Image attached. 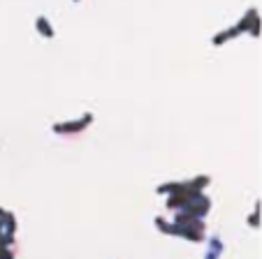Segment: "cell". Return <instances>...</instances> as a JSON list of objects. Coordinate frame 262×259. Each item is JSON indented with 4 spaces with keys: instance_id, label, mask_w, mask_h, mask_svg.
<instances>
[{
    "instance_id": "obj_2",
    "label": "cell",
    "mask_w": 262,
    "mask_h": 259,
    "mask_svg": "<svg viewBox=\"0 0 262 259\" xmlns=\"http://www.w3.org/2000/svg\"><path fill=\"white\" fill-rule=\"evenodd\" d=\"M220 250H223V245L218 243V239H213V243H211V252H209V257L207 259H216V255H218Z\"/></svg>"
},
{
    "instance_id": "obj_1",
    "label": "cell",
    "mask_w": 262,
    "mask_h": 259,
    "mask_svg": "<svg viewBox=\"0 0 262 259\" xmlns=\"http://www.w3.org/2000/svg\"><path fill=\"white\" fill-rule=\"evenodd\" d=\"M93 121V116H84L79 123H70V125H56V132H79L86 123H91Z\"/></svg>"
},
{
    "instance_id": "obj_4",
    "label": "cell",
    "mask_w": 262,
    "mask_h": 259,
    "mask_svg": "<svg viewBox=\"0 0 262 259\" xmlns=\"http://www.w3.org/2000/svg\"><path fill=\"white\" fill-rule=\"evenodd\" d=\"M0 259H14V255H12L10 250H5L2 245H0Z\"/></svg>"
},
{
    "instance_id": "obj_3",
    "label": "cell",
    "mask_w": 262,
    "mask_h": 259,
    "mask_svg": "<svg viewBox=\"0 0 262 259\" xmlns=\"http://www.w3.org/2000/svg\"><path fill=\"white\" fill-rule=\"evenodd\" d=\"M37 28H40V30L44 32V35H49V37L53 35V30H49V26H47V21H44V16H40V19H37Z\"/></svg>"
}]
</instances>
